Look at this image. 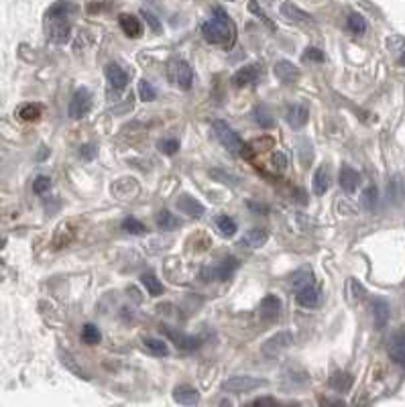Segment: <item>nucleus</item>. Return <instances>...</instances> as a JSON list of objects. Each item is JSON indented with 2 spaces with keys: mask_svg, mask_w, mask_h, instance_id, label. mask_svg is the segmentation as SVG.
<instances>
[{
  "mask_svg": "<svg viewBox=\"0 0 405 407\" xmlns=\"http://www.w3.org/2000/svg\"><path fill=\"white\" fill-rule=\"evenodd\" d=\"M77 12V6L70 0H59L55 2L43 19L47 39L55 45H66L72 39V23L70 17Z\"/></svg>",
  "mask_w": 405,
  "mask_h": 407,
  "instance_id": "1",
  "label": "nucleus"
},
{
  "mask_svg": "<svg viewBox=\"0 0 405 407\" xmlns=\"http://www.w3.org/2000/svg\"><path fill=\"white\" fill-rule=\"evenodd\" d=\"M202 37L212 45H224L230 47L234 41V27L226 15V10L216 6L214 8V19L202 23Z\"/></svg>",
  "mask_w": 405,
  "mask_h": 407,
  "instance_id": "2",
  "label": "nucleus"
},
{
  "mask_svg": "<svg viewBox=\"0 0 405 407\" xmlns=\"http://www.w3.org/2000/svg\"><path fill=\"white\" fill-rule=\"evenodd\" d=\"M212 129H214V133H216V137H218V141L222 143V147L228 149V153H232V155H236V157H245V159H249L251 155H253V151L251 147L224 122V120H216L214 124H212Z\"/></svg>",
  "mask_w": 405,
  "mask_h": 407,
  "instance_id": "3",
  "label": "nucleus"
},
{
  "mask_svg": "<svg viewBox=\"0 0 405 407\" xmlns=\"http://www.w3.org/2000/svg\"><path fill=\"white\" fill-rule=\"evenodd\" d=\"M236 267H238V261L234 259V257H226V259L220 261V263H216V265L202 267V271H200V279H202V281H206V283H210V281H224V279H230V277L234 275Z\"/></svg>",
  "mask_w": 405,
  "mask_h": 407,
  "instance_id": "4",
  "label": "nucleus"
},
{
  "mask_svg": "<svg viewBox=\"0 0 405 407\" xmlns=\"http://www.w3.org/2000/svg\"><path fill=\"white\" fill-rule=\"evenodd\" d=\"M265 385H267L265 379L249 377V375H232L222 383V389L228 391V393H247V391H253V389H261Z\"/></svg>",
  "mask_w": 405,
  "mask_h": 407,
  "instance_id": "5",
  "label": "nucleus"
},
{
  "mask_svg": "<svg viewBox=\"0 0 405 407\" xmlns=\"http://www.w3.org/2000/svg\"><path fill=\"white\" fill-rule=\"evenodd\" d=\"M169 79L180 88V90H189L194 86V70L184 59H176L169 66Z\"/></svg>",
  "mask_w": 405,
  "mask_h": 407,
  "instance_id": "6",
  "label": "nucleus"
},
{
  "mask_svg": "<svg viewBox=\"0 0 405 407\" xmlns=\"http://www.w3.org/2000/svg\"><path fill=\"white\" fill-rule=\"evenodd\" d=\"M92 94H90V90L88 88H77L74 94V98H72V102H70V106H68V114H70V118H84L88 112L92 111Z\"/></svg>",
  "mask_w": 405,
  "mask_h": 407,
  "instance_id": "7",
  "label": "nucleus"
},
{
  "mask_svg": "<svg viewBox=\"0 0 405 407\" xmlns=\"http://www.w3.org/2000/svg\"><path fill=\"white\" fill-rule=\"evenodd\" d=\"M292 344H294V334L277 332L263 344V354H265V357H277L281 350L290 348Z\"/></svg>",
  "mask_w": 405,
  "mask_h": 407,
  "instance_id": "8",
  "label": "nucleus"
},
{
  "mask_svg": "<svg viewBox=\"0 0 405 407\" xmlns=\"http://www.w3.org/2000/svg\"><path fill=\"white\" fill-rule=\"evenodd\" d=\"M161 332L165 334L180 350H198L202 346V340L200 338H194V336H185V334L178 332V330H171L169 326H161Z\"/></svg>",
  "mask_w": 405,
  "mask_h": 407,
  "instance_id": "9",
  "label": "nucleus"
},
{
  "mask_svg": "<svg viewBox=\"0 0 405 407\" xmlns=\"http://www.w3.org/2000/svg\"><path fill=\"white\" fill-rule=\"evenodd\" d=\"M370 312H373V324L377 330H383L389 322V316H391V307L389 303L383 299V297H375L370 299Z\"/></svg>",
  "mask_w": 405,
  "mask_h": 407,
  "instance_id": "10",
  "label": "nucleus"
},
{
  "mask_svg": "<svg viewBox=\"0 0 405 407\" xmlns=\"http://www.w3.org/2000/svg\"><path fill=\"white\" fill-rule=\"evenodd\" d=\"M387 352H389V357H391V361L395 365H399L402 369H405V328L397 330L391 336Z\"/></svg>",
  "mask_w": 405,
  "mask_h": 407,
  "instance_id": "11",
  "label": "nucleus"
},
{
  "mask_svg": "<svg viewBox=\"0 0 405 407\" xmlns=\"http://www.w3.org/2000/svg\"><path fill=\"white\" fill-rule=\"evenodd\" d=\"M281 314V299L277 296H267L261 299V305H258V316L263 322H275Z\"/></svg>",
  "mask_w": 405,
  "mask_h": 407,
  "instance_id": "12",
  "label": "nucleus"
},
{
  "mask_svg": "<svg viewBox=\"0 0 405 407\" xmlns=\"http://www.w3.org/2000/svg\"><path fill=\"white\" fill-rule=\"evenodd\" d=\"M338 182H340V187L346 191V193H352L359 184H361V176L357 169H352L350 165H342L340 169V176H338Z\"/></svg>",
  "mask_w": 405,
  "mask_h": 407,
  "instance_id": "13",
  "label": "nucleus"
},
{
  "mask_svg": "<svg viewBox=\"0 0 405 407\" xmlns=\"http://www.w3.org/2000/svg\"><path fill=\"white\" fill-rule=\"evenodd\" d=\"M267 240H269V232L265 228H251L241 238V245L247 249H261V247H265Z\"/></svg>",
  "mask_w": 405,
  "mask_h": 407,
  "instance_id": "14",
  "label": "nucleus"
},
{
  "mask_svg": "<svg viewBox=\"0 0 405 407\" xmlns=\"http://www.w3.org/2000/svg\"><path fill=\"white\" fill-rule=\"evenodd\" d=\"M295 301L303 307H316L320 303V290L316 287V283L308 285V287H301L295 292Z\"/></svg>",
  "mask_w": 405,
  "mask_h": 407,
  "instance_id": "15",
  "label": "nucleus"
},
{
  "mask_svg": "<svg viewBox=\"0 0 405 407\" xmlns=\"http://www.w3.org/2000/svg\"><path fill=\"white\" fill-rule=\"evenodd\" d=\"M258 75H261V68H258L257 64H251V66L241 68L236 74L232 75V84H234L236 88H245V86L253 84Z\"/></svg>",
  "mask_w": 405,
  "mask_h": 407,
  "instance_id": "16",
  "label": "nucleus"
},
{
  "mask_svg": "<svg viewBox=\"0 0 405 407\" xmlns=\"http://www.w3.org/2000/svg\"><path fill=\"white\" fill-rule=\"evenodd\" d=\"M178 210L187 214V216H191V218H202L204 216V206L191 196H180L178 198Z\"/></svg>",
  "mask_w": 405,
  "mask_h": 407,
  "instance_id": "17",
  "label": "nucleus"
},
{
  "mask_svg": "<svg viewBox=\"0 0 405 407\" xmlns=\"http://www.w3.org/2000/svg\"><path fill=\"white\" fill-rule=\"evenodd\" d=\"M120 29L124 31V35H129L131 39H137L143 35V25L135 15H120L118 17Z\"/></svg>",
  "mask_w": 405,
  "mask_h": 407,
  "instance_id": "18",
  "label": "nucleus"
},
{
  "mask_svg": "<svg viewBox=\"0 0 405 407\" xmlns=\"http://www.w3.org/2000/svg\"><path fill=\"white\" fill-rule=\"evenodd\" d=\"M104 74L109 77V84H111L114 90H122V88H126V84H129V75L124 74V70L118 66V64H109L106 68H104Z\"/></svg>",
  "mask_w": 405,
  "mask_h": 407,
  "instance_id": "19",
  "label": "nucleus"
},
{
  "mask_svg": "<svg viewBox=\"0 0 405 407\" xmlns=\"http://www.w3.org/2000/svg\"><path fill=\"white\" fill-rule=\"evenodd\" d=\"M173 399L182 406H196L200 401V393H198V389H194L189 385H178L173 389Z\"/></svg>",
  "mask_w": 405,
  "mask_h": 407,
  "instance_id": "20",
  "label": "nucleus"
},
{
  "mask_svg": "<svg viewBox=\"0 0 405 407\" xmlns=\"http://www.w3.org/2000/svg\"><path fill=\"white\" fill-rule=\"evenodd\" d=\"M275 75H277V79H281L283 84H294L297 82V77H299V70L295 68L292 61H277L275 64Z\"/></svg>",
  "mask_w": 405,
  "mask_h": 407,
  "instance_id": "21",
  "label": "nucleus"
},
{
  "mask_svg": "<svg viewBox=\"0 0 405 407\" xmlns=\"http://www.w3.org/2000/svg\"><path fill=\"white\" fill-rule=\"evenodd\" d=\"M279 10H281V15H283L288 21H292V23H312V17H310L308 12H303L301 8H297L292 2H283Z\"/></svg>",
  "mask_w": 405,
  "mask_h": 407,
  "instance_id": "22",
  "label": "nucleus"
},
{
  "mask_svg": "<svg viewBox=\"0 0 405 407\" xmlns=\"http://www.w3.org/2000/svg\"><path fill=\"white\" fill-rule=\"evenodd\" d=\"M308 106H303V104H294L290 111H288V116H285V120L290 122V126H294V129H301L305 122H308Z\"/></svg>",
  "mask_w": 405,
  "mask_h": 407,
  "instance_id": "23",
  "label": "nucleus"
},
{
  "mask_svg": "<svg viewBox=\"0 0 405 407\" xmlns=\"http://www.w3.org/2000/svg\"><path fill=\"white\" fill-rule=\"evenodd\" d=\"M352 383H355V377H352L350 372H344V370L334 372L330 377V381H328V385H330L332 389H334V391H340V393L348 391V389L352 387Z\"/></svg>",
  "mask_w": 405,
  "mask_h": 407,
  "instance_id": "24",
  "label": "nucleus"
},
{
  "mask_svg": "<svg viewBox=\"0 0 405 407\" xmlns=\"http://www.w3.org/2000/svg\"><path fill=\"white\" fill-rule=\"evenodd\" d=\"M328 185H330V176H328V169L326 165H322L316 173H314V182H312V189L316 196H324L328 191Z\"/></svg>",
  "mask_w": 405,
  "mask_h": 407,
  "instance_id": "25",
  "label": "nucleus"
},
{
  "mask_svg": "<svg viewBox=\"0 0 405 407\" xmlns=\"http://www.w3.org/2000/svg\"><path fill=\"white\" fill-rule=\"evenodd\" d=\"M41 104L37 102H27V104H23V106H19L17 108V116L21 118V120H25V122H33V120H37L39 116H41Z\"/></svg>",
  "mask_w": 405,
  "mask_h": 407,
  "instance_id": "26",
  "label": "nucleus"
},
{
  "mask_svg": "<svg viewBox=\"0 0 405 407\" xmlns=\"http://www.w3.org/2000/svg\"><path fill=\"white\" fill-rule=\"evenodd\" d=\"M72 238H74V230H70V224H62V226H57V230H55L53 247H55V249H64L66 245H70Z\"/></svg>",
  "mask_w": 405,
  "mask_h": 407,
  "instance_id": "27",
  "label": "nucleus"
},
{
  "mask_svg": "<svg viewBox=\"0 0 405 407\" xmlns=\"http://www.w3.org/2000/svg\"><path fill=\"white\" fill-rule=\"evenodd\" d=\"M253 120L257 122L261 129H271V126L275 124V118H273V114L267 111L265 106H257V108L253 111Z\"/></svg>",
  "mask_w": 405,
  "mask_h": 407,
  "instance_id": "28",
  "label": "nucleus"
},
{
  "mask_svg": "<svg viewBox=\"0 0 405 407\" xmlns=\"http://www.w3.org/2000/svg\"><path fill=\"white\" fill-rule=\"evenodd\" d=\"M157 226H159L161 230H173V228L180 226V220H178L169 210H161V212L157 214Z\"/></svg>",
  "mask_w": 405,
  "mask_h": 407,
  "instance_id": "29",
  "label": "nucleus"
},
{
  "mask_svg": "<svg viewBox=\"0 0 405 407\" xmlns=\"http://www.w3.org/2000/svg\"><path fill=\"white\" fill-rule=\"evenodd\" d=\"M141 283L147 287V292L151 296H161V294H163V285H161V281H159L153 273L141 275Z\"/></svg>",
  "mask_w": 405,
  "mask_h": 407,
  "instance_id": "30",
  "label": "nucleus"
},
{
  "mask_svg": "<svg viewBox=\"0 0 405 407\" xmlns=\"http://www.w3.org/2000/svg\"><path fill=\"white\" fill-rule=\"evenodd\" d=\"M143 344H145V348H147L149 352L159 354V357H165V354L169 352L167 344H165L163 340H159V338H145V340H143Z\"/></svg>",
  "mask_w": 405,
  "mask_h": 407,
  "instance_id": "31",
  "label": "nucleus"
},
{
  "mask_svg": "<svg viewBox=\"0 0 405 407\" xmlns=\"http://www.w3.org/2000/svg\"><path fill=\"white\" fill-rule=\"evenodd\" d=\"M348 29H350L355 35H363V33L367 31V21L363 19V15L352 12V15L348 17Z\"/></svg>",
  "mask_w": 405,
  "mask_h": 407,
  "instance_id": "32",
  "label": "nucleus"
},
{
  "mask_svg": "<svg viewBox=\"0 0 405 407\" xmlns=\"http://www.w3.org/2000/svg\"><path fill=\"white\" fill-rule=\"evenodd\" d=\"M82 340H84L86 344H100L102 334H100V330H98L94 324H86V326L82 328Z\"/></svg>",
  "mask_w": 405,
  "mask_h": 407,
  "instance_id": "33",
  "label": "nucleus"
},
{
  "mask_svg": "<svg viewBox=\"0 0 405 407\" xmlns=\"http://www.w3.org/2000/svg\"><path fill=\"white\" fill-rule=\"evenodd\" d=\"M389 198H393L395 204H399L405 198V182L402 178H393V182L389 184Z\"/></svg>",
  "mask_w": 405,
  "mask_h": 407,
  "instance_id": "34",
  "label": "nucleus"
},
{
  "mask_svg": "<svg viewBox=\"0 0 405 407\" xmlns=\"http://www.w3.org/2000/svg\"><path fill=\"white\" fill-rule=\"evenodd\" d=\"M59 359H62V363L68 367V369L72 370L74 375H77V377H82V379H90L88 375H86V370L82 369L77 363H74V359H72V354H68L66 350H59Z\"/></svg>",
  "mask_w": 405,
  "mask_h": 407,
  "instance_id": "35",
  "label": "nucleus"
},
{
  "mask_svg": "<svg viewBox=\"0 0 405 407\" xmlns=\"http://www.w3.org/2000/svg\"><path fill=\"white\" fill-rule=\"evenodd\" d=\"M314 283V273L312 271H299V273H295L294 279H292V285H294V290H301V287H308V285H312Z\"/></svg>",
  "mask_w": 405,
  "mask_h": 407,
  "instance_id": "36",
  "label": "nucleus"
},
{
  "mask_svg": "<svg viewBox=\"0 0 405 407\" xmlns=\"http://www.w3.org/2000/svg\"><path fill=\"white\" fill-rule=\"evenodd\" d=\"M216 226H218L222 236H234V232H236V224H234V220L230 216H218L216 218Z\"/></svg>",
  "mask_w": 405,
  "mask_h": 407,
  "instance_id": "37",
  "label": "nucleus"
},
{
  "mask_svg": "<svg viewBox=\"0 0 405 407\" xmlns=\"http://www.w3.org/2000/svg\"><path fill=\"white\" fill-rule=\"evenodd\" d=\"M377 202H379V191H377L375 185H368L367 189L363 191V206L368 208V210H373L377 206Z\"/></svg>",
  "mask_w": 405,
  "mask_h": 407,
  "instance_id": "38",
  "label": "nucleus"
},
{
  "mask_svg": "<svg viewBox=\"0 0 405 407\" xmlns=\"http://www.w3.org/2000/svg\"><path fill=\"white\" fill-rule=\"evenodd\" d=\"M122 228H124L129 234H135V236H139V234H143V232H145V224L139 223V220H137V218H133V216L124 218Z\"/></svg>",
  "mask_w": 405,
  "mask_h": 407,
  "instance_id": "39",
  "label": "nucleus"
},
{
  "mask_svg": "<svg viewBox=\"0 0 405 407\" xmlns=\"http://www.w3.org/2000/svg\"><path fill=\"white\" fill-rule=\"evenodd\" d=\"M346 294H348V297L350 299H361V297L365 296V287L357 281V279H348L346 281Z\"/></svg>",
  "mask_w": 405,
  "mask_h": 407,
  "instance_id": "40",
  "label": "nucleus"
},
{
  "mask_svg": "<svg viewBox=\"0 0 405 407\" xmlns=\"http://www.w3.org/2000/svg\"><path fill=\"white\" fill-rule=\"evenodd\" d=\"M139 96H141L143 102H153V100H155L157 92H155V88L149 84L147 79H141V82H139Z\"/></svg>",
  "mask_w": 405,
  "mask_h": 407,
  "instance_id": "41",
  "label": "nucleus"
},
{
  "mask_svg": "<svg viewBox=\"0 0 405 407\" xmlns=\"http://www.w3.org/2000/svg\"><path fill=\"white\" fill-rule=\"evenodd\" d=\"M249 10H251V12H253V15H257L258 19H261V21H263V23H265V25H267V27H269V29H275V23H273V21H269V19H267V15H265V12H263V8H261V6H258V2H257V0H249Z\"/></svg>",
  "mask_w": 405,
  "mask_h": 407,
  "instance_id": "42",
  "label": "nucleus"
},
{
  "mask_svg": "<svg viewBox=\"0 0 405 407\" xmlns=\"http://www.w3.org/2000/svg\"><path fill=\"white\" fill-rule=\"evenodd\" d=\"M159 149L165 155H176L180 151V141H176V139H163V141H159Z\"/></svg>",
  "mask_w": 405,
  "mask_h": 407,
  "instance_id": "43",
  "label": "nucleus"
},
{
  "mask_svg": "<svg viewBox=\"0 0 405 407\" xmlns=\"http://www.w3.org/2000/svg\"><path fill=\"white\" fill-rule=\"evenodd\" d=\"M49 187H51V180H49L47 176H39V178H35V182H33V191H35V193L43 196L45 191H49Z\"/></svg>",
  "mask_w": 405,
  "mask_h": 407,
  "instance_id": "44",
  "label": "nucleus"
},
{
  "mask_svg": "<svg viewBox=\"0 0 405 407\" xmlns=\"http://www.w3.org/2000/svg\"><path fill=\"white\" fill-rule=\"evenodd\" d=\"M303 59H305V61L320 64V61H324V53H322L318 47H308V49L303 51Z\"/></svg>",
  "mask_w": 405,
  "mask_h": 407,
  "instance_id": "45",
  "label": "nucleus"
},
{
  "mask_svg": "<svg viewBox=\"0 0 405 407\" xmlns=\"http://www.w3.org/2000/svg\"><path fill=\"white\" fill-rule=\"evenodd\" d=\"M271 161H273V165H275L277 169H288V165H290V157H288L285 153H281V151H275V153L271 155Z\"/></svg>",
  "mask_w": 405,
  "mask_h": 407,
  "instance_id": "46",
  "label": "nucleus"
},
{
  "mask_svg": "<svg viewBox=\"0 0 405 407\" xmlns=\"http://www.w3.org/2000/svg\"><path fill=\"white\" fill-rule=\"evenodd\" d=\"M79 155L84 157V159H94L96 155H98V149H96V145H90V143H86L84 147L79 149Z\"/></svg>",
  "mask_w": 405,
  "mask_h": 407,
  "instance_id": "47",
  "label": "nucleus"
},
{
  "mask_svg": "<svg viewBox=\"0 0 405 407\" xmlns=\"http://www.w3.org/2000/svg\"><path fill=\"white\" fill-rule=\"evenodd\" d=\"M143 17L147 19V23L151 25V29H153V31L161 33V23L157 21V17H153V15H151V12H147V10H143Z\"/></svg>",
  "mask_w": 405,
  "mask_h": 407,
  "instance_id": "48",
  "label": "nucleus"
},
{
  "mask_svg": "<svg viewBox=\"0 0 405 407\" xmlns=\"http://www.w3.org/2000/svg\"><path fill=\"white\" fill-rule=\"evenodd\" d=\"M210 176H212V178H224V180H228V184L230 185H238L241 184V180H236V178H232V176H228V173H220V171H216V169H212V171H210Z\"/></svg>",
  "mask_w": 405,
  "mask_h": 407,
  "instance_id": "49",
  "label": "nucleus"
},
{
  "mask_svg": "<svg viewBox=\"0 0 405 407\" xmlns=\"http://www.w3.org/2000/svg\"><path fill=\"white\" fill-rule=\"evenodd\" d=\"M249 406L258 407V406H277V399H273V397H258L255 401H251Z\"/></svg>",
  "mask_w": 405,
  "mask_h": 407,
  "instance_id": "50",
  "label": "nucleus"
},
{
  "mask_svg": "<svg viewBox=\"0 0 405 407\" xmlns=\"http://www.w3.org/2000/svg\"><path fill=\"white\" fill-rule=\"evenodd\" d=\"M247 206H249V210H253V212H261V214H267V206H265V204H255V202H247Z\"/></svg>",
  "mask_w": 405,
  "mask_h": 407,
  "instance_id": "51",
  "label": "nucleus"
},
{
  "mask_svg": "<svg viewBox=\"0 0 405 407\" xmlns=\"http://www.w3.org/2000/svg\"><path fill=\"white\" fill-rule=\"evenodd\" d=\"M295 196H297V204H308V196H305V191H301V189H295Z\"/></svg>",
  "mask_w": 405,
  "mask_h": 407,
  "instance_id": "52",
  "label": "nucleus"
},
{
  "mask_svg": "<svg viewBox=\"0 0 405 407\" xmlns=\"http://www.w3.org/2000/svg\"><path fill=\"white\" fill-rule=\"evenodd\" d=\"M320 404H328V406H344L342 399H320Z\"/></svg>",
  "mask_w": 405,
  "mask_h": 407,
  "instance_id": "53",
  "label": "nucleus"
},
{
  "mask_svg": "<svg viewBox=\"0 0 405 407\" xmlns=\"http://www.w3.org/2000/svg\"><path fill=\"white\" fill-rule=\"evenodd\" d=\"M4 245H6V240H4V238H0V249H2Z\"/></svg>",
  "mask_w": 405,
  "mask_h": 407,
  "instance_id": "54",
  "label": "nucleus"
}]
</instances>
